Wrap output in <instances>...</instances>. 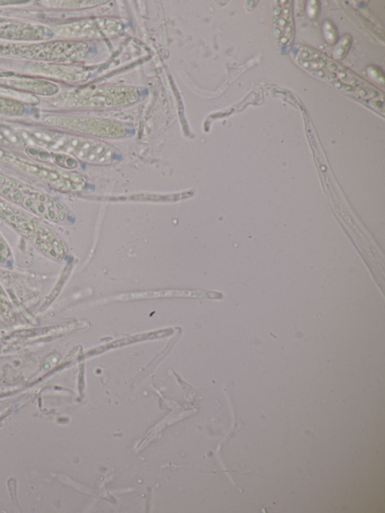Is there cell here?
Wrapping results in <instances>:
<instances>
[{
  "instance_id": "9c48e42d",
  "label": "cell",
  "mask_w": 385,
  "mask_h": 513,
  "mask_svg": "<svg viewBox=\"0 0 385 513\" xmlns=\"http://www.w3.org/2000/svg\"><path fill=\"white\" fill-rule=\"evenodd\" d=\"M272 24L277 47L281 51H287L292 47L295 33L291 1L272 2Z\"/></svg>"
},
{
  "instance_id": "ac0fdd59",
  "label": "cell",
  "mask_w": 385,
  "mask_h": 513,
  "mask_svg": "<svg viewBox=\"0 0 385 513\" xmlns=\"http://www.w3.org/2000/svg\"><path fill=\"white\" fill-rule=\"evenodd\" d=\"M368 74L370 77L372 78L374 81H377L378 83L384 85V75L380 69L372 67L368 69Z\"/></svg>"
},
{
  "instance_id": "5bb4252c",
  "label": "cell",
  "mask_w": 385,
  "mask_h": 513,
  "mask_svg": "<svg viewBox=\"0 0 385 513\" xmlns=\"http://www.w3.org/2000/svg\"><path fill=\"white\" fill-rule=\"evenodd\" d=\"M352 42V36L345 35L341 40L337 42L336 47L334 51V58L336 60L343 59L348 51H350Z\"/></svg>"
},
{
  "instance_id": "9a60e30c",
  "label": "cell",
  "mask_w": 385,
  "mask_h": 513,
  "mask_svg": "<svg viewBox=\"0 0 385 513\" xmlns=\"http://www.w3.org/2000/svg\"><path fill=\"white\" fill-rule=\"evenodd\" d=\"M49 6L55 8H88L93 7L99 5L100 3H106L105 1H59V2H49Z\"/></svg>"
},
{
  "instance_id": "30bf717a",
  "label": "cell",
  "mask_w": 385,
  "mask_h": 513,
  "mask_svg": "<svg viewBox=\"0 0 385 513\" xmlns=\"http://www.w3.org/2000/svg\"><path fill=\"white\" fill-rule=\"evenodd\" d=\"M28 239L36 248L52 259L61 260L67 252L66 247L60 238L40 223Z\"/></svg>"
},
{
  "instance_id": "8fae6325",
  "label": "cell",
  "mask_w": 385,
  "mask_h": 513,
  "mask_svg": "<svg viewBox=\"0 0 385 513\" xmlns=\"http://www.w3.org/2000/svg\"><path fill=\"white\" fill-rule=\"evenodd\" d=\"M35 74L47 76L70 82L86 81L90 76V72L78 67H70L48 64H35L30 68Z\"/></svg>"
},
{
  "instance_id": "52a82bcc",
  "label": "cell",
  "mask_w": 385,
  "mask_h": 513,
  "mask_svg": "<svg viewBox=\"0 0 385 513\" xmlns=\"http://www.w3.org/2000/svg\"><path fill=\"white\" fill-rule=\"evenodd\" d=\"M0 160L29 175L48 183L54 188L67 191H80L86 186L84 177L75 172L64 171L23 161L7 154H0Z\"/></svg>"
},
{
  "instance_id": "3957f363",
  "label": "cell",
  "mask_w": 385,
  "mask_h": 513,
  "mask_svg": "<svg viewBox=\"0 0 385 513\" xmlns=\"http://www.w3.org/2000/svg\"><path fill=\"white\" fill-rule=\"evenodd\" d=\"M140 99L138 90L110 86L79 89L64 95L63 105L69 108H111L132 105Z\"/></svg>"
},
{
  "instance_id": "d6986e66",
  "label": "cell",
  "mask_w": 385,
  "mask_h": 513,
  "mask_svg": "<svg viewBox=\"0 0 385 513\" xmlns=\"http://www.w3.org/2000/svg\"><path fill=\"white\" fill-rule=\"evenodd\" d=\"M318 3L317 1H309L307 12L310 17H315L318 13Z\"/></svg>"
},
{
  "instance_id": "8992f818",
  "label": "cell",
  "mask_w": 385,
  "mask_h": 513,
  "mask_svg": "<svg viewBox=\"0 0 385 513\" xmlns=\"http://www.w3.org/2000/svg\"><path fill=\"white\" fill-rule=\"evenodd\" d=\"M1 193L31 212L53 222H62L67 217V209L50 197L29 188L17 186L15 183L6 181Z\"/></svg>"
},
{
  "instance_id": "4fadbf2b",
  "label": "cell",
  "mask_w": 385,
  "mask_h": 513,
  "mask_svg": "<svg viewBox=\"0 0 385 513\" xmlns=\"http://www.w3.org/2000/svg\"><path fill=\"white\" fill-rule=\"evenodd\" d=\"M205 293L199 291H182V290H167L148 293H142V294H135L126 295L124 298L125 300L129 299H141V298H167V297H190L201 298L204 297Z\"/></svg>"
},
{
  "instance_id": "277c9868",
  "label": "cell",
  "mask_w": 385,
  "mask_h": 513,
  "mask_svg": "<svg viewBox=\"0 0 385 513\" xmlns=\"http://www.w3.org/2000/svg\"><path fill=\"white\" fill-rule=\"evenodd\" d=\"M44 122L62 129L99 138L118 139L126 134V127L123 123L108 119L54 115L45 117Z\"/></svg>"
},
{
  "instance_id": "2e32d148",
  "label": "cell",
  "mask_w": 385,
  "mask_h": 513,
  "mask_svg": "<svg viewBox=\"0 0 385 513\" xmlns=\"http://www.w3.org/2000/svg\"><path fill=\"white\" fill-rule=\"evenodd\" d=\"M323 31L325 40L331 44L337 42L338 32L336 27L331 22H325Z\"/></svg>"
},
{
  "instance_id": "7c38bea8",
  "label": "cell",
  "mask_w": 385,
  "mask_h": 513,
  "mask_svg": "<svg viewBox=\"0 0 385 513\" xmlns=\"http://www.w3.org/2000/svg\"><path fill=\"white\" fill-rule=\"evenodd\" d=\"M0 38L36 40L43 38L41 27L22 23L0 22Z\"/></svg>"
},
{
  "instance_id": "ba28073f",
  "label": "cell",
  "mask_w": 385,
  "mask_h": 513,
  "mask_svg": "<svg viewBox=\"0 0 385 513\" xmlns=\"http://www.w3.org/2000/svg\"><path fill=\"white\" fill-rule=\"evenodd\" d=\"M123 28V23L117 19L97 18L58 26L55 33L67 38H103L118 35Z\"/></svg>"
},
{
  "instance_id": "6da1fadb",
  "label": "cell",
  "mask_w": 385,
  "mask_h": 513,
  "mask_svg": "<svg viewBox=\"0 0 385 513\" xmlns=\"http://www.w3.org/2000/svg\"><path fill=\"white\" fill-rule=\"evenodd\" d=\"M293 58L309 74L338 92L374 109L383 110L382 90L322 52L304 47L296 51Z\"/></svg>"
},
{
  "instance_id": "e0dca14e",
  "label": "cell",
  "mask_w": 385,
  "mask_h": 513,
  "mask_svg": "<svg viewBox=\"0 0 385 513\" xmlns=\"http://www.w3.org/2000/svg\"><path fill=\"white\" fill-rule=\"evenodd\" d=\"M10 252H9L6 243L3 241L1 235H0V264L7 263L9 258H10Z\"/></svg>"
},
{
  "instance_id": "7a4b0ae2",
  "label": "cell",
  "mask_w": 385,
  "mask_h": 513,
  "mask_svg": "<svg viewBox=\"0 0 385 513\" xmlns=\"http://www.w3.org/2000/svg\"><path fill=\"white\" fill-rule=\"evenodd\" d=\"M42 147L69 154L82 161L97 165H108L118 158V151L104 142L82 137L44 133Z\"/></svg>"
},
{
  "instance_id": "5b68a950",
  "label": "cell",
  "mask_w": 385,
  "mask_h": 513,
  "mask_svg": "<svg viewBox=\"0 0 385 513\" xmlns=\"http://www.w3.org/2000/svg\"><path fill=\"white\" fill-rule=\"evenodd\" d=\"M0 51L17 54L28 58L77 60L85 59L90 53L88 45L83 42H60L38 45L0 44Z\"/></svg>"
}]
</instances>
